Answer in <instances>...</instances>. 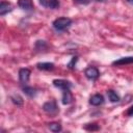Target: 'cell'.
Masks as SVG:
<instances>
[{
    "label": "cell",
    "mask_w": 133,
    "mask_h": 133,
    "mask_svg": "<svg viewBox=\"0 0 133 133\" xmlns=\"http://www.w3.org/2000/svg\"><path fill=\"white\" fill-rule=\"evenodd\" d=\"M100 1H104V0H100Z\"/></svg>",
    "instance_id": "7402d4cb"
},
{
    "label": "cell",
    "mask_w": 133,
    "mask_h": 133,
    "mask_svg": "<svg viewBox=\"0 0 133 133\" xmlns=\"http://www.w3.org/2000/svg\"><path fill=\"white\" fill-rule=\"evenodd\" d=\"M11 101H12L16 105H22V104H23V100H22V98H21L20 96H18V95L12 96V97H11Z\"/></svg>",
    "instance_id": "2e32d148"
},
{
    "label": "cell",
    "mask_w": 133,
    "mask_h": 133,
    "mask_svg": "<svg viewBox=\"0 0 133 133\" xmlns=\"http://www.w3.org/2000/svg\"><path fill=\"white\" fill-rule=\"evenodd\" d=\"M10 10H11V4L8 2L2 1L0 4V16H4L5 14H7Z\"/></svg>",
    "instance_id": "8fae6325"
},
{
    "label": "cell",
    "mask_w": 133,
    "mask_h": 133,
    "mask_svg": "<svg viewBox=\"0 0 133 133\" xmlns=\"http://www.w3.org/2000/svg\"><path fill=\"white\" fill-rule=\"evenodd\" d=\"M127 1H128L129 3H132V4H133V0H127Z\"/></svg>",
    "instance_id": "44dd1931"
},
{
    "label": "cell",
    "mask_w": 133,
    "mask_h": 133,
    "mask_svg": "<svg viewBox=\"0 0 133 133\" xmlns=\"http://www.w3.org/2000/svg\"><path fill=\"white\" fill-rule=\"evenodd\" d=\"M71 24H72V20L71 19L65 18V17H61V18L56 19L53 22V27L57 31H63V30L68 29L71 26Z\"/></svg>",
    "instance_id": "6da1fadb"
},
{
    "label": "cell",
    "mask_w": 133,
    "mask_h": 133,
    "mask_svg": "<svg viewBox=\"0 0 133 133\" xmlns=\"http://www.w3.org/2000/svg\"><path fill=\"white\" fill-rule=\"evenodd\" d=\"M62 104L64 105H68V104H71L73 102V95L71 92L70 89H65V90H62Z\"/></svg>",
    "instance_id": "30bf717a"
},
{
    "label": "cell",
    "mask_w": 133,
    "mask_h": 133,
    "mask_svg": "<svg viewBox=\"0 0 133 133\" xmlns=\"http://www.w3.org/2000/svg\"><path fill=\"white\" fill-rule=\"evenodd\" d=\"M84 75L87 79L89 80H96L99 76H100V72L97 68L95 66H88L87 69H85L84 71Z\"/></svg>",
    "instance_id": "3957f363"
},
{
    "label": "cell",
    "mask_w": 133,
    "mask_h": 133,
    "mask_svg": "<svg viewBox=\"0 0 133 133\" xmlns=\"http://www.w3.org/2000/svg\"><path fill=\"white\" fill-rule=\"evenodd\" d=\"M30 74H31V72H30L29 69H26V68L21 69L19 71V79H20V81L22 83H27L29 81Z\"/></svg>",
    "instance_id": "52a82bcc"
},
{
    "label": "cell",
    "mask_w": 133,
    "mask_h": 133,
    "mask_svg": "<svg viewBox=\"0 0 133 133\" xmlns=\"http://www.w3.org/2000/svg\"><path fill=\"white\" fill-rule=\"evenodd\" d=\"M49 129L52 132H59V131H61V125L59 123H50Z\"/></svg>",
    "instance_id": "9a60e30c"
},
{
    "label": "cell",
    "mask_w": 133,
    "mask_h": 133,
    "mask_svg": "<svg viewBox=\"0 0 133 133\" xmlns=\"http://www.w3.org/2000/svg\"><path fill=\"white\" fill-rule=\"evenodd\" d=\"M107 96H108L110 102H112V103H116V102L119 101V96H118L114 90H111V89L108 90V91H107Z\"/></svg>",
    "instance_id": "4fadbf2b"
},
{
    "label": "cell",
    "mask_w": 133,
    "mask_h": 133,
    "mask_svg": "<svg viewBox=\"0 0 133 133\" xmlns=\"http://www.w3.org/2000/svg\"><path fill=\"white\" fill-rule=\"evenodd\" d=\"M77 3H80V4H87L89 3L91 0H75Z\"/></svg>",
    "instance_id": "ffe728a7"
},
{
    "label": "cell",
    "mask_w": 133,
    "mask_h": 133,
    "mask_svg": "<svg viewBox=\"0 0 133 133\" xmlns=\"http://www.w3.org/2000/svg\"><path fill=\"white\" fill-rule=\"evenodd\" d=\"M85 129L87 130H98L99 129V126H97L96 124H91V126H85Z\"/></svg>",
    "instance_id": "ac0fdd59"
},
{
    "label": "cell",
    "mask_w": 133,
    "mask_h": 133,
    "mask_svg": "<svg viewBox=\"0 0 133 133\" xmlns=\"http://www.w3.org/2000/svg\"><path fill=\"white\" fill-rule=\"evenodd\" d=\"M133 63V56H127V57H122L117 60H114L112 62L113 65H124V64H130Z\"/></svg>",
    "instance_id": "9c48e42d"
},
{
    "label": "cell",
    "mask_w": 133,
    "mask_h": 133,
    "mask_svg": "<svg viewBox=\"0 0 133 133\" xmlns=\"http://www.w3.org/2000/svg\"><path fill=\"white\" fill-rule=\"evenodd\" d=\"M39 4L46 8L50 9H55L59 6V1L58 0H38Z\"/></svg>",
    "instance_id": "5b68a950"
},
{
    "label": "cell",
    "mask_w": 133,
    "mask_h": 133,
    "mask_svg": "<svg viewBox=\"0 0 133 133\" xmlns=\"http://www.w3.org/2000/svg\"><path fill=\"white\" fill-rule=\"evenodd\" d=\"M89 103L91 105H94V106H99V105L104 103V97L102 95H100V94H96V95L90 97Z\"/></svg>",
    "instance_id": "ba28073f"
},
{
    "label": "cell",
    "mask_w": 133,
    "mask_h": 133,
    "mask_svg": "<svg viewBox=\"0 0 133 133\" xmlns=\"http://www.w3.org/2000/svg\"><path fill=\"white\" fill-rule=\"evenodd\" d=\"M76 61H77V57H73V58H72V60H71V62L68 64V66H69L70 69H73V68H74V65L76 64Z\"/></svg>",
    "instance_id": "e0dca14e"
},
{
    "label": "cell",
    "mask_w": 133,
    "mask_h": 133,
    "mask_svg": "<svg viewBox=\"0 0 133 133\" xmlns=\"http://www.w3.org/2000/svg\"><path fill=\"white\" fill-rule=\"evenodd\" d=\"M36 66L37 69L43 70V71H51L54 69V64L52 62H38Z\"/></svg>",
    "instance_id": "7c38bea8"
},
{
    "label": "cell",
    "mask_w": 133,
    "mask_h": 133,
    "mask_svg": "<svg viewBox=\"0 0 133 133\" xmlns=\"http://www.w3.org/2000/svg\"><path fill=\"white\" fill-rule=\"evenodd\" d=\"M53 85L57 88H60L61 90H65V89H70L72 87V83L68 80H63V79H55L53 80Z\"/></svg>",
    "instance_id": "277c9868"
},
{
    "label": "cell",
    "mask_w": 133,
    "mask_h": 133,
    "mask_svg": "<svg viewBox=\"0 0 133 133\" xmlns=\"http://www.w3.org/2000/svg\"><path fill=\"white\" fill-rule=\"evenodd\" d=\"M23 91H24V94L27 95L29 98H33V97H35V95H36V90H35L33 87H31V86H25V87L23 88Z\"/></svg>",
    "instance_id": "5bb4252c"
},
{
    "label": "cell",
    "mask_w": 133,
    "mask_h": 133,
    "mask_svg": "<svg viewBox=\"0 0 133 133\" xmlns=\"http://www.w3.org/2000/svg\"><path fill=\"white\" fill-rule=\"evenodd\" d=\"M18 5H19L20 8H22L25 11H31L34 8L32 0H19Z\"/></svg>",
    "instance_id": "8992f818"
},
{
    "label": "cell",
    "mask_w": 133,
    "mask_h": 133,
    "mask_svg": "<svg viewBox=\"0 0 133 133\" xmlns=\"http://www.w3.org/2000/svg\"><path fill=\"white\" fill-rule=\"evenodd\" d=\"M127 115H129V116H132V115H133V105L128 108V110H127Z\"/></svg>",
    "instance_id": "d6986e66"
},
{
    "label": "cell",
    "mask_w": 133,
    "mask_h": 133,
    "mask_svg": "<svg viewBox=\"0 0 133 133\" xmlns=\"http://www.w3.org/2000/svg\"><path fill=\"white\" fill-rule=\"evenodd\" d=\"M43 110H44L46 113L50 114V115H55V114H57L58 111H59L58 106H57V104H56V102H55L54 100H51V101L46 102V103L43 105Z\"/></svg>",
    "instance_id": "7a4b0ae2"
}]
</instances>
